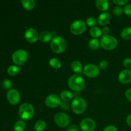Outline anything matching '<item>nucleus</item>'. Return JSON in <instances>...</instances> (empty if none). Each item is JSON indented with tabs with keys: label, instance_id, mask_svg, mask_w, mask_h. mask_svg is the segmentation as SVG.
Wrapping results in <instances>:
<instances>
[{
	"label": "nucleus",
	"instance_id": "9b49d317",
	"mask_svg": "<svg viewBox=\"0 0 131 131\" xmlns=\"http://www.w3.org/2000/svg\"><path fill=\"white\" fill-rule=\"evenodd\" d=\"M96 123L91 118H85L81 121L79 128L81 131H94Z\"/></svg>",
	"mask_w": 131,
	"mask_h": 131
},
{
	"label": "nucleus",
	"instance_id": "9d476101",
	"mask_svg": "<svg viewBox=\"0 0 131 131\" xmlns=\"http://www.w3.org/2000/svg\"><path fill=\"white\" fill-rule=\"evenodd\" d=\"M61 99L58 95L50 94L45 99V104L46 106L50 108H55L61 104Z\"/></svg>",
	"mask_w": 131,
	"mask_h": 131
},
{
	"label": "nucleus",
	"instance_id": "b1692460",
	"mask_svg": "<svg viewBox=\"0 0 131 131\" xmlns=\"http://www.w3.org/2000/svg\"><path fill=\"white\" fill-rule=\"evenodd\" d=\"M100 41L97 38H92L88 42V46L92 50H97L100 47Z\"/></svg>",
	"mask_w": 131,
	"mask_h": 131
},
{
	"label": "nucleus",
	"instance_id": "2f4dec72",
	"mask_svg": "<svg viewBox=\"0 0 131 131\" xmlns=\"http://www.w3.org/2000/svg\"><path fill=\"white\" fill-rule=\"evenodd\" d=\"M108 66V62H107V60H102L99 62V68L101 69H102V70H104Z\"/></svg>",
	"mask_w": 131,
	"mask_h": 131
},
{
	"label": "nucleus",
	"instance_id": "4be33fe9",
	"mask_svg": "<svg viewBox=\"0 0 131 131\" xmlns=\"http://www.w3.org/2000/svg\"><path fill=\"white\" fill-rule=\"evenodd\" d=\"M122 38L125 40H129L131 39V27L128 26L124 28L120 33Z\"/></svg>",
	"mask_w": 131,
	"mask_h": 131
},
{
	"label": "nucleus",
	"instance_id": "0eeeda50",
	"mask_svg": "<svg viewBox=\"0 0 131 131\" xmlns=\"http://www.w3.org/2000/svg\"><path fill=\"white\" fill-rule=\"evenodd\" d=\"M86 29V23L82 19H77L70 24V30L73 34L79 35L85 31Z\"/></svg>",
	"mask_w": 131,
	"mask_h": 131
},
{
	"label": "nucleus",
	"instance_id": "6ab92c4d",
	"mask_svg": "<svg viewBox=\"0 0 131 131\" xmlns=\"http://www.w3.org/2000/svg\"><path fill=\"white\" fill-rule=\"evenodd\" d=\"M21 4L23 7L28 11H30L35 6L34 0H22Z\"/></svg>",
	"mask_w": 131,
	"mask_h": 131
},
{
	"label": "nucleus",
	"instance_id": "4468645a",
	"mask_svg": "<svg viewBox=\"0 0 131 131\" xmlns=\"http://www.w3.org/2000/svg\"><path fill=\"white\" fill-rule=\"evenodd\" d=\"M118 80L121 83L127 84L131 83V70L125 69L119 73Z\"/></svg>",
	"mask_w": 131,
	"mask_h": 131
},
{
	"label": "nucleus",
	"instance_id": "c756f323",
	"mask_svg": "<svg viewBox=\"0 0 131 131\" xmlns=\"http://www.w3.org/2000/svg\"><path fill=\"white\" fill-rule=\"evenodd\" d=\"M124 12L128 17H131V3L127 4L126 5H125L124 8Z\"/></svg>",
	"mask_w": 131,
	"mask_h": 131
},
{
	"label": "nucleus",
	"instance_id": "c9c22d12",
	"mask_svg": "<svg viewBox=\"0 0 131 131\" xmlns=\"http://www.w3.org/2000/svg\"><path fill=\"white\" fill-rule=\"evenodd\" d=\"M103 131H117V129H116V127L115 125H110L106 127L104 129Z\"/></svg>",
	"mask_w": 131,
	"mask_h": 131
},
{
	"label": "nucleus",
	"instance_id": "72a5a7b5",
	"mask_svg": "<svg viewBox=\"0 0 131 131\" xmlns=\"http://www.w3.org/2000/svg\"><path fill=\"white\" fill-rule=\"evenodd\" d=\"M128 0H113V3H115L118 6H122V5H126L128 3Z\"/></svg>",
	"mask_w": 131,
	"mask_h": 131
},
{
	"label": "nucleus",
	"instance_id": "412c9836",
	"mask_svg": "<svg viewBox=\"0 0 131 131\" xmlns=\"http://www.w3.org/2000/svg\"><path fill=\"white\" fill-rule=\"evenodd\" d=\"M74 94L72 92L69 90H63L60 93V99L64 101V102H68L70 101L73 98Z\"/></svg>",
	"mask_w": 131,
	"mask_h": 131
},
{
	"label": "nucleus",
	"instance_id": "a19ab883",
	"mask_svg": "<svg viewBox=\"0 0 131 131\" xmlns=\"http://www.w3.org/2000/svg\"><path fill=\"white\" fill-rule=\"evenodd\" d=\"M130 131H131V130H130Z\"/></svg>",
	"mask_w": 131,
	"mask_h": 131
},
{
	"label": "nucleus",
	"instance_id": "7c9ffc66",
	"mask_svg": "<svg viewBox=\"0 0 131 131\" xmlns=\"http://www.w3.org/2000/svg\"><path fill=\"white\" fill-rule=\"evenodd\" d=\"M123 65L126 68V69L131 70V58H126L123 61Z\"/></svg>",
	"mask_w": 131,
	"mask_h": 131
},
{
	"label": "nucleus",
	"instance_id": "39448f33",
	"mask_svg": "<svg viewBox=\"0 0 131 131\" xmlns=\"http://www.w3.org/2000/svg\"><path fill=\"white\" fill-rule=\"evenodd\" d=\"M87 104L85 100L80 97H75L71 102V109L76 115H81L85 111Z\"/></svg>",
	"mask_w": 131,
	"mask_h": 131
},
{
	"label": "nucleus",
	"instance_id": "c85d7f7f",
	"mask_svg": "<svg viewBox=\"0 0 131 131\" xmlns=\"http://www.w3.org/2000/svg\"><path fill=\"white\" fill-rule=\"evenodd\" d=\"M2 86L3 87L4 89L5 90H11L12 87V83L10 79H5L2 83Z\"/></svg>",
	"mask_w": 131,
	"mask_h": 131
},
{
	"label": "nucleus",
	"instance_id": "20e7f679",
	"mask_svg": "<svg viewBox=\"0 0 131 131\" xmlns=\"http://www.w3.org/2000/svg\"><path fill=\"white\" fill-rule=\"evenodd\" d=\"M100 43L103 49L108 51L114 49L118 46V40L114 36L111 35H104L101 37Z\"/></svg>",
	"mask_w": 131,
	"mask_h": 131
},
{
	"label": "nucleus",
	"instance_id": "dca6fc26",
	"mask_svg": "<svg viewBox=\"0 0 131 131\" xmlns=\"http://www.w3.org/2000/svg\"><path fill=\"white\" fill-rule=\"evenodd\" d=\"M95 6L99 10L104 12L109 8L110 3L108 0H96Z\"/></svg>",
	"mask_w": 131,
	"mask_h": 131
},
{
	"label": "nucleus",
	"instance_id": "1a4fd4ad",
	"mask_svg": "<svg viewBox=\"0 0 131 131\" xmlns=\"http://www.w3.org/2000/svg\"><path fill=\"white\" fill-rule=\"evenodd\" d=\"M83 73L88 78H95L99 74L100 69L94 64L88 63L83 68Z\"/></svg>",
	"mask_w": 131,
	"mask_h": 131
},
{
	"label": "nucleus",
	"instance_id": "f704fd0d",
	"mask_svg": "<svg viewBox=\"0 0 131 131\" xmlns=\"http://www.w3.org/2000/svg\"><path fill=\"white\" fill-rule=\"evenodd\" d=\"M79 129L80 128L78 125H75V124H72V125H70L67 127V131H79Z\"/></svg>",
	"mask_w": 131,
	"mask_h": 131
},
{
	"label": "nucleus",
	"instance_id": "2eb2a0df",
	"mask_svg": "<svg viewBox=\"0 0 131 131\" xmlns=\"http://www.w3.org/2000/svg\"><path fill=\"white\" fill-rule=\"evenodd\" d=\"M110 19H111V16L110 14L107 12H102L97 18V22L101 26H106L110 23Z\"/></svg>",
	"mask_w": 131,
	"mask_h": 131
},
{
	"label": "nucleus",
	"instance_id": "f3484780",
	"mask_svg": "<svg viewBox=\"0 0 131 131\" xmlns=\"http://www.w3.org/2000/svg\"><path fill=\"white\" fill-rule=\"evenodd\" d=\"M52 35L51 32L48 31H42L39 34V40L43 43H47L52 40Z\"/></svg>",
	"mask_w": 131,
	"mask_h": 131
},
{
	"label": "nucleus",
	"instance_id": "4c0bfd02",
	"mask_svg": "<svg viewBox=\"0 0 131 131\" xmlns=\"http://www.w3.org/2000/svg\"><path fill=\"white\" fill-rule=\"evenodd\" d=\"M125 97H126L127 99L131 102V88H129L125 92Z\"/></svg>",
	"mask_w": 131,
	"mask_h": 131
},
{
	"label": "nucleus",
	"instance_id": "a211bd4d",
	"mask_svg": "<svg viewBox=\"0 0 131 131\" xmlns=\"http://www.w3.org/2000/svg\"><path fill=\"white\" fill-rule=\"evenodd\" d=\"M70 68H71L72 70L74 72L77 74H79L81 72L82 70H83V66H82V63L78 60H74L72 62L71 65H70Z\"/></svg>",
	"mask_w": 131,
	"mask_h": 131
},
{
	"label": "nucleus",
	"instance_id": "473e14b6",
	"mask_svg": "<svg viewBox=\"0 0 131 131\" xmlns=\"http://www.w3.org/2000/svg\"><path fill=\"white\" fill-rule=\"evenodd\" d=\"M114 14L116 15H120L124 12V8L121 7L120 6H115V8H114Z\"/></svg>",
	"mask_w": 131,
	"mask_h": 131
},
{
	"label": "nucleus",
	"instance_id": "f8f14e48",
	"mask_svg": "<svg viewBox=\"0 0 131 131\" xmlns=\"http://www.w3.org/2000/svg\"><path fill=\"white\" fill-rule=\"evenodd\" d=\"M6 99L12 105L18 104L20 101V95L19 91L15 89H11L6 93Z\"/></svg>",
	"mask_w": 131,
	"mask_h": 131
},
{
	"label": "nucleus",
	"instance_id": "f03ea898",
	"mask_svg": "<svg viewBox=\"0 0 131 131\" xmlns=\"http://www.w3.org/2000/svg\"><path fill=\"white\" fill-rule=\"evenodd\" d=\"M50 47L55 53H62L67 49V42L62 37L56 36L51 40Z\"/></svg>",
	"mask_w": 131,
	"mask_h": 131
},
{
	"label": "nucleus",
	"instance_id": "e433bc0d",
	"mask_svg": "<svg viewBox=\"0 0 131 131\" xmlns=\"http://www.w3.org/2000/svg\"><path fill=\"white\" fill-rule=\"evenodd\" d=\"M60 107L63 110H68L69 109V104L67 102H61V104H60Z\"/></svg>",
	"mask_w": 131,
	"mask_h": 131
},
{
	"label": "nucleus",
	"instance_id": "ddd939ff",
	"mask_svg": "<svg viewBox=\"0 0 131 131\" xmlns=\"http://www.w3.org/2000/svg\"><path fill=\"white\" fill-rule=\"evenodd\" d=\"M24 38L29 43H35L39 39V34L36 29L29 28L24 32Z\"/></svg>",
	"mask_w": 131,
	"mask_h": 131
},
{
	"label": "nucleus",
	"instance_id": "f257e3e1",
	"mask_svg": "<svg viewBox=\"0 0 131 131\" xmlns=\"http://www.w3.org/2000/svg\"><path fill=\"white\" fill-rule=\"evenodd\" d=\"M68 85L72 90L80 92L85 87V82L83 77L79 74H74L70 76L68 79Z\"/></svg>",
	"mask_w": 131,
	"mask_h": 131
},
{
	"label": "nucleus",
	"instance_id": "423d86ee",
	"mask_svg": "<svg viewBox=\"0 0 131 131\" xmlns=\"http://www.w3.org/2000/svg\"><path fill=\"white\" fill-rule=\"evenodd\" d=\"M28 58V53L24 49L16 50L12 56L13 62L17 66H21L24 65Z\"/></svg>",
	"mask_w": 131,
	"mask_h": 131
},
{
	"label": "nucleus",
	"instance_id": "6e6552de",
	"mask_svg": "<svg viewBox=\"0 0 131 131\" xmlns=\"http://www.w3.org/2000/svg\"><path fill=\"white\" fill-rule=\"evenodd\" d=\"M54 122L56 125L62 128H65L69 125L70 119L67 114L63 112H59L54 116Z\"/></svg>",
	"mask_w": 131,
	"mask_h": 131
},
{
	"label": "nucleus",
	"instance_id": "393cba45",
	"mask_svg": "<svg viewBox=\"0 0 131 131\" xmlns=\"http://www.w3.org/2000/svg\"><path fill=\"white\" fill-rule=\"evenodd\" d=\"M26 124L23 120H19L16 122L14 127V131H24L26 129Z\"/></svg>",
	"mask_w": 131,
	"mask_h": 131
},
{
	"label": "nucleus",
	"instance_id": "7ed1b4c3",
	"mask_svg": "<svg viewBox=\"0 0 131 131\" xmlns=\"http://www.w3.org/2000/svg\"><path fill=\"white\" fill-rule=\"evenodd\" d=\"M35 109L31 104L25 102L21 104L19 109V116L20 119L25 121L31 120L34 116Z\"/></svg>",
	"mask_w": 131,
	"mask_h": 131
},
{
	"label": "nucleus",
	"instance_id": "bb28decb",
	"mask_svg": "<svg viewBox=\"0 0 131 131\" xmlns=\"http://www.w3.org/2000/svg\"><path fill=\"white\" fill-rule=\"evenodd\" d=\"M19 72V68L17 65H13L8 67L7 69V73L11 76H15Z\"/></svg>",
	"mask_w": 131,
	"mask_h": 131
},
{
	"label": "nucleus",
	"instance_id": "ea45409f",
	"mask_svg": "<svg viewBox=\"0 0 131 131\" xmlns=\"http://www.w3.org/2000/svg\"><path fill=\"white\" fill-rule=\"evenodd\" d=\"M126 123L129 127H131V114L128 115L126 118Z\"/></svg>",
	"mask_w": 131,
	"mask_h": 131
},
{
	"label": "nucleus",
	"instance_id": "58836bf2",
	"mask_svg": "<svg viewBox=\"0 0 131 131\" xmlns=\"http://www.w3.org/2000/svg\"><path fill=\"white\" fill-rule=\"evenodd\" d=\"M102 33L104 35H108L110 31V28H109L108 26H104L103 28H102Z\"/></svg>",
	"mask_w": 131,
	"mask_h": 131
},
{
	"label": "nucleus",
	"instance_id": "5701e85b",
	"mask_svg": "<svg viewBox=\"0 0 131 131\" xmlns=\"http://www.w3.org/2000/svg\"><path fill=\"white\" fill-rule=\"evenodd\" d=\"M47 127V124L44 120H38L34 125L35 131H43Z\"/></svg>",
	"mask_w": 131,
	"mask_h": 131
},
{
	"label": "nucleus",
	"instance_id": "a878e982",
	"mask_svg": "<svg viewBox=\"0 0 131 131\" xmlns=\"http://www.w3.org/2000/svg\"><path fill=\"white\" fill-rule=\"evenodd\" d=\"M49 64L51 67H52L54 69H60L61 67V63L58 59L56 58H52L49 61Z\"/></svg>",
	"mask_w": 131,
	"mask_h": 131
},
{
	"label": "nucleus",
	"instance_id": "cd10ccee",
	"mask_svg": "<svg viewBox=\"0 0 131 131\" xmlns=\"http://www.w3.org/2000/svg\"><path fill=\"white\" fill-rule=\"evenodd\" d=\"M97 19H95L93 17H89L86 19V23L88 26H90L91 28L92 27L96 26V24H97Z\"/></svg>",
	"mask_w": 131,
	"mask_h": 131
},
{
	"label": "nucleus",
	"instance_id": "aec40b11",
	"mask_svg": "<svg viewBox=\"0 0 131 131\" xmlns=\"http://www.w3.org/2000/svg\"><path fill=\"white\" fill-rule=\"evenodd\" d=\"M89 33L91 37H93V38H97L102 35V31L99 27L94 26L90 28V29L89 31Z\"/></svg>",
	"mask_w": 131,
	"mask_h": 131
}]
</instances>
